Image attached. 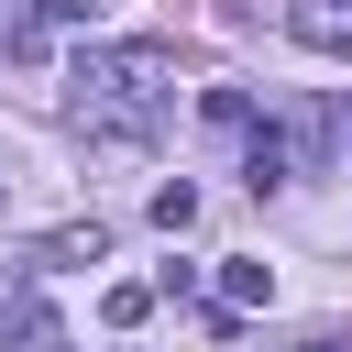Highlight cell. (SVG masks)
<instances>
[{
  "instance_id": "2",
  "label": "cell",
  "mask_w": 352,
  "mask_h": 352,
  "mask_svg": "<svg viewBox=\"0 0 352 352\" xmlns=\"http://www.w3.org/2000/svg\"><path fill=\"white\" fill-rule=\"evenodd\" d=\"M99 253H110V231H99V220H66V231L33 242V275H77V264H99Z\"/></svg>"
},
{
  "instance_id": "3",
  "label": "cell",
  "mask_w": 352,
  "mask_h": 352,
  "mask_svg": "<svg viewBox=\"0 0 352 352\" xmlns=\"http://www.w3.org/2000/svg\"><path fill=\"white\" fill-rule=\"evenodd\" d=\"M286 33H297L308 55H352V0H297Z\"/></svg>"
},
{
  "instance_id": "6",
  "label": "cell",
  "mask_w": 352,
  "mask_h": 352,
  "mask_svg": "<svg viewBox=\"0 0 352 352\" xmlns=\"http://www.w3.org/2000/svg\"><path fill=\"white\" fill-rule=\"evenodd\" d=\"M198 121H209V132H253V88H209Z\"/></svg>"
},
{
  "instance_id": "10",
  "label": "cell",
  "mask_w": 352,
  "mask_h": 352,
  "mask_svg": "<svg viewBox=\"0 0 352 352\" xmlns=\"http://www.w3.org/2000/svg\"><path fill=\"white\" fill-rule=\"evenodd\" d=\"M143 308H154V286H110V297H99V319H110V330H132Z\"/></svg>"
},
{
  "instance_id": "9",
  "label": "cell",
  "mask_w": 352,
  "mask_h": 352,
  "mask_svg": "<svg viewBox=\"0 0 352 352\" xmlns=\"http://www.w3.org/2000/svg\"><path fill=\"white\" fill-rule=\"evenodd\" d=\"M220 286H231V308H264V297H275V275H264V264H231Z\"/></svg>"
},
{
  "instance_id": "4",
  "label": "cell",
  "mask_w": 352,
  "mask_h": 352,
  "mask_svg": "<svg viewBox=\"0 0 352 352\" xmlns=\"http://www.w3.org/2000/svg\"><path fill=\"white\" fill-rule=\"evenodd\" d=\"M0 341H22V352H55V319H44V297H33V275L0 297Z\"/></svg>"
},
{
  "instance_id": "8",
  "label": "cell",
  "mask_w": 352,
  "mask_h": 352,
  "mask_svg": "<svg viewBox=\"0 0 352 352\" xmlns=\"http://www.w3.org/2000/svg\"><path fill=\"white\" fill-rule=\"evenodd\" d=\"M154 220H165V231H187V220H198V187H187V176H176V187H154Z\"/></svg>"
},
{
  "instance_id": "7",
  "label": "cell",
  "mask_w": 352,
  "mask_h": 352,
  "mask_svg": "<svg viewBox=\"0 0 352 352\" xmlns=\"http://www.w3.org/2000/svg\"><path fill=\"white\" fill-rule=\"evenodd\" d=\"M22 22H33V33H66V22H99V0H33Z\"/></svg>"
},
{
  "instance_id": "1",
  "label": "cell",
  "mask_w": 352,
  "mask_h": 352,
  "mask_svg": "<svg viewBox=\"0 0 352 352\" xmlns=\"http://www.w3.org/2000/svg\"><path fill=\"white\" fill-rule=\"evenodd\" d=\"M176 99V44H88L77 66H66V110H77V132H132L143 143V121Z\"/></svg>"
},
{
  "instance_id": "11",
  "label": "cell",
  "mask_w": 352,
  "mask_h": 352,
  "mask_svg": "<svg viewBox=\"0 0 352 352\" xmlns=\"http://www.w3.org/2000/svg\"><path fill=\"white\" fill-rule=\"evenodd\" d=\"M297 352H352V330H308V341H297Z\"/></svg>"
},
{
  "instance_id": "5",
  "label": "cell",
  "mask_w": 352,
  "mask_h": 352,
  "mask_svg": "<svg viewBox=\"0 0 352 352\" xmlns=\"http://www.w3.org/2000/svg\"><path fill=\"white\" fill-rule=\"evenodd\" d=\"M242 176H253V187H286V176H297V154H286V132H253V154H242Z\"/></svg>"
}]
</instances>
